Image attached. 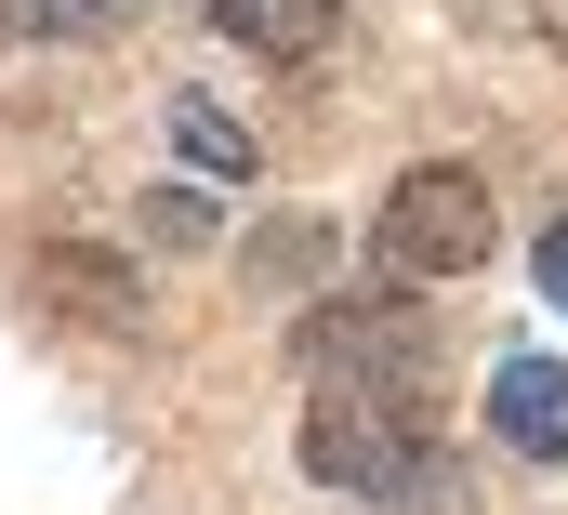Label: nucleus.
Here are the masks:
<instances>
[{
    "label": "nucleus",
    "mask_w": 568,
    "mask_h": 515,
    "mask_svg": "<svg viewBox=\"0 0 568 515\" xmlns=\"http://www.w3.org/2000/svg\"><path fill=\"white\" fill-rule=\"evenodd\" d=\"M304 357H317V384H397V396L436 384V331L410 317L397 277H384V291H331V304L304 317Z\"/></svg>",
    "instance_id": "obj_3"
},
{
    "label": "nucleus",
    "mask_w": 568,
    "mask_h": 515,
    "mask_svg": "<svg viewBox=\"0 0 568 515\" xmlns=\"http://www.w3.org/2000/svg\"><path fill=\"white\" fill-rule=\"evenodd\" d=\"M304 476H317V489H357V503H424L436 489L424 396H397V384H317V410H304Z\"/></svg>",
    "instance_id": "obj_1"
},
{
    "label": "nucleus",
    "mask_w": 568,
    "mask_h": 515,
    "mask_svg": "<svg viewBox=\"0 0 568 515\" xmlns=\"http://www.w3.org/2000/svg\"><path fill=\"white\" fill-rule=\"evenodd\" d=\"M27 277H40V304H67L80 331H133V317H145V277H133L120 252H80V239H53Z\"/></svg>",
    "instance_id": "obj_4"
},
{
    "label": "nucleus",
    "mask_w": 568,
    "mask_h": 515,
    "mask_svg": "<svg viewBox=\"0 0 568 515\" xmlns=\"http://www.w3.org/2000/svg\"><path fill=\"white\" fill-rule=\"evenodd\" d=\"M145 0H0V27L13 40H106V27H133Z\"/></svg>",
    "instance_id": "obj_7"
},
{
    "label": "nucleus",
    "mask_w": 568,
    "mask_h": 515,
    "mask_svg": "<svg viewBox=\"0 0 568 515\" xmlns=\"http://www.w3.org/2000/svg\"><path fill=\"white\" fill-rule=\"evenodd\" d=\"M145 239H172V252H199V239H212V199H185V185H159V199H145Z\"/></svg>",
    "instance_id": "obj_9"
},
{
    "label": "nucleus",
    "mask_w": 568,
    "mask_h": 515,
    "mask_svg": "<svg viewBox=\"0 0 568 515\" xmlns=\"http://www.w3.org/2000/svg\"><path fill=\"white\" fill-rule=\"evenodd\" d=\"M489 423H503L529 463H568V371L556 357H503V371H489Z\"/></svg>",
    "instance_id": "obj_5"
},
{
    "label": "nucleus",
    "mask_w": 568,
    "mask_h": 515,
    "mask_svg": "<svg viewBox=\"0 0 568 515\" xmlns=\"http://www.w3.org/2000/svg\"><path fill=\"white\" fill-rule=\"evenodd\" d=\"M542 40H556V53H568V0H542Z\"/></svg>",
    "instance_id": "obj_11"
},
{
    "label": "nucleus",
    "mask_w": 568,
    "mask_h": 515,
    "mask_svg": "<svg viewBox=\"0 0 568 515\" xmlns=\"http://www.w3.org/2000/svg\"><path fill=\"white\" fill-rule=\"evenodd\" d=\"M489 252H503L489 185H476V172H449V159L397 172V185H384V212H371V264H384L397 291H449V277H476Z\"/></svg>",
    "instance_id": "obj_2"
},
{
    "label": "nucleus",
    "mask_w": 568,
    "mask_h": 515,
    "mask_svg": "<svg viewBox=\"0 0 568 515\" xmlns=\"http://www.w3.org/2000/svg\"><path fill=\"white\" fill-rule=\"evenodd\" d=\"M199 13H212L239 53H265V67H304V53L344 27V0H199Z\"/></svg>",
    "instance_id": "obj_6"
},
{
    "label": "nucleus",
    "mask_w": 568,
    "mask_h": 515,
    "mask_svg": "<svg viewBox=\"0 0 568 515\" xmlns=\"http://www.w3.org/2000/svg\"><path fill=\"white\" fill-rule=\"evenodd\" d=\"M172 145H185L199 172H225V185H252V132L225 120V107H199V93H172Z\"/></svg>",
    "instance_id": "obj_8"
},
{
    "label": "nucleus",
    "mask_w": 568,
    "mask_h": 515,
    "mask_svg": "<svg viewBox=\"0 0 568 515\" xmlns=\"http://www.w3.org/2000/svg\"><path fill=\"white\" fill-rule=\"evenodd\" d=\"M542 291H556V304H568V212H556V225H542Z\"/></svg>",
    "instance_id": "obj_10"
}]
</instances>
